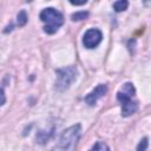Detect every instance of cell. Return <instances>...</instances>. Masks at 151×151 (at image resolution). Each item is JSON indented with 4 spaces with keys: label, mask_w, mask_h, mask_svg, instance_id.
<instances>
[{
    "label": "cell",
    "mask_w": 151,
    "mask_h": 151,
    "mask_svg": "<svg viewBox=\"0 0 151 151\" xmlns=\"http://www.w3.org/2000/svg\"><path fill=\"white\" fill-rule=\"evenodd\" d=\"M137 110H138V104H137V101H132V99L130 101L122 104V116L123 117L132 116Z\"/></svg>",
    "instance_id": "obj_7"
},
{
    "label": "cell",
    "mask_w": 151,
    "mask_h": 151,
    "mask_svg": "<svg viewBox=\"0 0 151 151\" xmlns=\"http://www.w3.org/2000/svg\"><path fill=\"white\" fill-rule=\"evenodd\" d=\"M127 6H129V2L127 0H118L113 4V8L116 12H122V11H125L127 9Z\"/></svg>",
    "instance_id": "obj_8"
},
{
    "label": "cell",
    "mask_w": 151,
    "mask_h": 151,
    "mask_svg": "<svg viewBox=\"0 0 151 151\" xmlns=\"http://www.w3.org/2000/svg\"><path fill=\"white\" fill-rule=\"evenodd\" d=\"M136 93V90H134V86L132 83H125L120 90L117 92V99L119 103L124 104L126 101H130L132 99V97L134 96Z\"/></svg>",
    "instance_id": "obj_5"
},
{
    "label": "cell",
    "mask_w": 151,
    "mask_h": 151,
    "mask_svg": "<svg viewBox=\"0 0 151 151\" xmlns=\"http://www.w3.org/2000/svg\"><path fill=\"white\" fill-rule=\"evenodd\" d=\"M5 101H6V97H5V93H4V91L0 88V106H2V105L5 104Z\"/></svg>",
    "instance_id": "obj_14"
},
{
    "label": "cell",
    "mask_w": 151,
    "mask_h": 151,
    "mask_svg": "<svg viewBox=\"0 0 151 151\" xmlns=\"http://www.w3.org/2000/svg\"><path fill=\"white\" fill-rule=\"evenodd\" d=\"M70 2H71L72 5H76V6H81V5L86 4L87 0H70Z\"/></svg>",
    "instance_id": "obj_13"
},
{
    "label": "cell",
    "mask_w": 151,
    "mask_h": 151,
    "mask_svg": "<svg viewBox=\"0 0 151 151\" xmlns=\"http://www.w3.org/2000/svg\"><path fill=\"white\" fill-rule=\"evenodd\" d=\"M17 19H18V25L19 26H24L26 22H27V13L25 12V11H20L19 13H18V17H17Z\"/></svg>",
    "instance_id": "obj_10"
},
{
    "label": "cell",
    "mask_w": 151,
    "mask_h": 151,
    "mask_svg": "<svg viewBox=\"0 0 151 151\" xmlns=\"http://www.w3.org/2000/svg\"><path fill=\"white\" fill-rule=\"evenodd\" d=\"M103 39V33L98 28H90L83 37V44L86 48L97 47Z\"/></svg>",
    "instance_id": "obj_4"
},
{
    "label": "cell",
    "mask_w": 151,
    "mask_h": 151,
    "mask_svg": "<svg viewBox=\"0 0 151 151\" xmlns=\"http://www.w3.org/2000/svg\"><path fill=\"white\" fill-rule=\"evenodd\" d=\"M106 92H107V86H106V85H104V84L98 85L94 90H92V91L85 97L86 104L90 105V106H93V105L98 101V99H100Z\"/></svg>",
    "instance_id": "obj_6"
},
{
    "label": "cell",
    "mask_w": 151,
    "mask_h": 151,
    "mask_svg": "<svg viewBox=\"0 0 151 151\" xmlns=\"http://www.w3.org/2000/svg\"><path fill=\"white\" fill-rule=\"evenodd\" d=\"M88 17V12H85V11H81V12H76L71 15L72 20L73 21H80V20H85L86 18Z\"/></svg>",
    "instance_id": "obj_9"
},
{
    "label": "cell",
    "mask_w": 151,
    "mask_h": 151,
    "mask_svg": "<svg viewBox=\"0 0 151 151\" xmlns=\"http://www.w3.org/2000/svg\"><path fill=\"white\" fill-rule=\"evenodd\" d=\"M57 72V80H55V90L65 91L67 90L71 84L77 79L78 71L74 66H67L64 68H59Z\"/></svg>",
    "instance_id": "obj_3"
},
{
    "label": "cell",
    "mask_w": 151,
    "mask_h": 151,
    "mask_svg": "<svg viewBox=\"0 0 151 151\" xmlns=\"http://www.w3.org/2000/svg\"><path fill=\"white\" fill-rule=\"evenodd\" d=\"M80 132H81L80 124L70 126L68 129L63 131L55 147L60 149V150H73L77 145V142L80 138Z\"/></svg>",
    "instance_id": "obj_2"
},
{
    "label": "cell",
    "mask_w": 151,
    "mask_h": 151,
    "mask_svg": "<svg viewBox=\"0 0 151 151\" xmlns=\"http://www.w3.org/2000/svg\"><path fill=\"white\" fill-rule=\"evenodd\" d=\"M147 145H149V142H147V138L145 137V138H143L142 140H140V143L138 144V146H137V150L138 151H144V150H146L147 149Z\"/></svg>",
    "instance_id": "obj_12"
},
{
    "label": "cell",
    "mask_w": 151,
    "mask_h": 151,
    "mask_svg": "<svg viewBox=\"0 0 151 151\" xmlns=\"http://www.w3.org/2000/svg\"><path fill=\"white\" fill-rule=\"evenodd\" d=\"M91 150H100V151H104V150H110V147L104 143V142H97L92 147Z\"/></svg>",
    "instance_id": "obj_11"
},
{
    "label": "cell",
    "mask_w": 151,
    "mask_h": 151,
    "mask_svg": "<svg viewBox=\"0 0 151 151\" xmlns=\"http://www.w3.org/2000/svg\"><path fill=\"white\" fill-rule=\"evenodd\" d=\"M40 20L45 22L44 32L47 34H53L58 31V28L64 24V18L60 12L57 9L48 7L41 11L40 13Z\"/></svg>",
    "instance_id": "obj_1"
}]
</instances>
